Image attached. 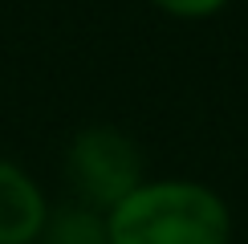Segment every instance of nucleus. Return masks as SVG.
<instances>
[{
	"mask_svg": "<svg viewBox=\"0 0 248 244\" xmlns=\"http://www.w3.org/2000/svg\"><path fill=\"white\" fill-rule=\"evenodd\" d=\"M49 216L53 203L37 175L0 155V244H41Z\"/></svg>",
	"mask_w": 248,
	"mask_h": 244,
	"instance_id": "obj_3",
	"label": "nucleus"
},
{
	"mask_svg": "<svg viewBox=\"0 0 248 244\" xmlns=\"http://www.w3.org/2000/svg\"><path fill=\"white\" fill-rule=\"evenodd\" d=\"M151 8H159L163 16L171 20H183V25H195V20H212L220 16L232 0H147Z\"/></svg>",
	"mask_w": 248,
	"mask_h": 244,
	"instance_id": "obj_5",
	"label": "nucleus"
},
{
	"mask_svg": "<svg viewBox=\"0 0 248 244\" xmlns=\"http://www.w3.org/2000/svg\"><path fill=\"white\" fill-rule=\"evenodd\" d=\"M236 216L220 187L191 175H147L106 212V244H232Z\"/></svg>",
	"mask_w": 248,
	"mask_h": 244,
	"instance_id": "obj_1",
	"label": "nucleus"
},
{
	"mask_svg": "<svg viewBox=\"0 0 248 244\" xmlns=\"http://www.w3.org/2000/svg\"><path fill=\"white\" fill-rule=\"evenodd\" d=\"M147 179L142 147L122 126L90 122L65 147V183L74 187L78 203L106 216L118 199H126Z\"/></svg>",
	"mask_w": 248,
	"mask_h": 244,
	"instance_id": "obj_2",
	"label": "nucleus"
},
{
	"mask_svg": "<svg viewBox=\"0 0 248 244\" xmlns=\"http://www.w3.org/2000/svg\"><path fill=\"white\" fill-rule=\"evenodd\" d=\"M41 244H106V216L86 203L57 208L45 224Z\"/></svg>",
	"mask_w": 248,
	"mask_h": 244,
	"instance_id": "obj_4",
	"label": "nucleus"
}]
</instances>
